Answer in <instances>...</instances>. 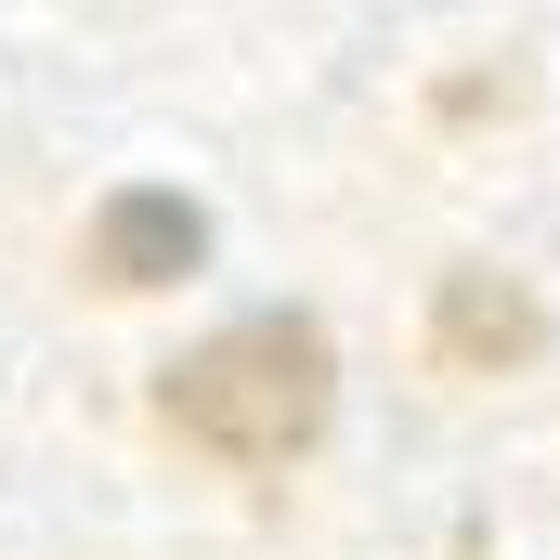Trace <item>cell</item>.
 Masks as SVG:
<instances>
[{"instance_id":"cell-1","label":"cell","mask_w":560,"mask_h":560,"mask_svg":"<svg viewBox=\"0 0 560 560\" xmlns=\"http://www.w3.org/2000/svg\"><path fill=\"white\" fill-rule=\"evenodd\" d=\"M326 405H339V352H326L313 313H248V326L196 339L156 378V418L183 443H209V456H235V469H287L326 430Z\"/></svg>"},{"instance_id":"cell-2","label":"cell","mask_w":560,"mask_h":560,"mask_svg":"<svg viewBox=\"0 0 560 560\" xmlns=\"http://www.w3.org/2000/svg\"><path fill=\"white\" fill-rule=\"evenodd\" d=\"M209 261V209L196 196H170V183H131V196H105V222H92V275L105 287H170Z\"/></svg>"},{"instance_id":"cell-3","label":"cell","mask_w":560,"mask_h":560,"mask_svg":"<svg viewBox=\"0 0 560 560\" xmlns=\"http://www.w3.org/2000/svg\"><path fill=\"white\" fill-rule=\"evenodd\" d=\"M535 339H548V313H535L522 287L443 275V300H430V352H443V365H469V378H482V365H522Z\"/></svg>"}]
</instances>
